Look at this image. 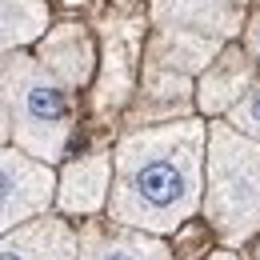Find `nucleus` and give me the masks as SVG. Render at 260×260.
<instances>
[{
    "label": "nucleus",
    "instance_id": "obj_10",
    "mask_svg": "<svg viewBox=\"0 0 260 260\" xmlns=\"http://www.w3.org/2000/svg\"><path fill=\"white\" fill-rule=\"evenodd\" d=\"M220 36H208V32H196V28H172V24H156V32L148 40V56L144 64L152 68H168V72H204L220 56Z\"/></svg>",
    "mask_w": 260,
    "mask_h": 260
},
{
    "label": "nucleus",
    "instance_id": "obj_13",
    "mask_svg": "<svg viewBox=\"0 0 260 260\" xmlns=\"http://www.w3.org/2000/svg\"><path fill=\"white\" fill-rule=\"evenodd\" d=\"M0 16H4V52L40 44V36L48 32V4L44 0H0Z\"/></svg>",
    "mask_w": 260,
    "mask_h": 260
},
{
    "label": "nucleus",
    "instance_id": "obj_1",
    "mask_svg": "<svg viewBox=\"0 0 260 260\" xmlns=\"http://www.w3.org/2000/svg\"><path fill=\"white\" fill-rule=\"evenodd\" d=\"M112 160L108 220L164 236L204 208L208 128L192 116L124 132Z\"/></svg>",
    "mask_w": 260,
    "mask_h": 260
},
{
    "label": "nucleus",
    "instance_id": "obj_8",
    "mask_svg": "<svg viewBox=\"0 0 260 260\" xmlns=\"http://www.w3.org/2000/svg\"><path fill=\"white\" fill-rule=\"evenodd\" d=\"M112 176H116L112 152H92V156H84V160L68 164L64 172H60L56 208H60L64 216H96L100 208H108Z\"/></svg>",
    "mask_w": 260,
    "mask_h": 260
},
{
    "label": "nucleus",
    "instance_id": "obj_16",
    "mask_svg": "<svg viewBox=\"0 0 260 260\" xmlns=\"http://www.w3.org/2000/svg\"><path fill=\"white\" fill-rule=\"evenodd\" d=\"M248 52H252V60L260 64V16H252V24H248Z\"/></svg>",
    "mask_w": 260,
    "mask_h": 260
},
{
    "label": "nucleus",
    "instance_id": "obj_6",
    "mask_svg": "<svg viewBox=\"0 0 260 260\" xmlns=\"http://www.w3.org/2000/svg\"><path fill=\"white\" fill-rule=\"evenodd\" d=\"M80 260H176L156 232L116 220H88L80 232Z\"/></svg>",
    "mask_w": 260,
    "mask_h": 260
},
{
    "label": "nucleus",
    "instance_id": "obj_12",
    "mask_svg": "<svg viewBox=\"0 0 260 260\" xmlns=\"http://www.w3.org/2000/svg\"><path fill=\"white\" fill-rule=\"evenodd\" d=\"M188 100H196V88L188 84L184 72H168V68H152V64H148L136 120H144V116H148V124L180 120V112L188 108Z\"/></svg>",
    "mask_w": 260,
    "mask_h": 260
},
{
    "label": "nucleus",
    "instance_id": "obj_7",
    "mask_svg": "<svg viewBox=\"0 0 260 260\" xmlns=\"http://www.w3.org/2000/svg\"><path fill=\"white\" fill-rule=\"evenodd\" d=\"M36 60L48 68L60 84H68L72 92L84 88L96 72V44L84 24H56L52 32L40 36L36 44Z\"/></svg>",
    "mask_w": 260,
    "mask_h": 260
},
{
    "label": "nucleus",
    "instance_id": "obj_3",
    "mask_svg": "<svg viewBox=\"0 0 260 260\" xmlns=\"http://www.w3.org/2000/svg\"><path fill=\"white\" fill-rule=\"evenodd\" d=\"M204 220L228 248L260 232V140L232 124L208 128V168H204Z\"/></svg>",
    "mask_w": 260,
    "mask_h": 260
},
{
    "label": "nucleus",
    "instance_id": "obj_2",
    "mask_svg": "<svg viewBox=\"0 0 260 260\" xmlns=\"http://www.w3.org/2000/svg\"><path fill=\"white\" fill-rule=\"evenodd\" d=\"M72 88L24 48L4 52V144L56 164L72 136Z\"/></svg>",
    "mask_w": 260,
    "mask_h": 260
},
{
    "label": "nucleus",
    "instance_id": "obj_18",
    "mask_svg": "<svg viewBox=\"0 0 260 260\" xmlns=\"http://www.w3.org/2000/svg\"><path fill=\"white\" fill-rule=\"evenodd\" d=\"M252 260H260V232H256V252H252Z\"/></svg>",
    "mask_w": 260,
    "mask_h": 260
},
{
    "label": "nucleus",
    "instance_id": "obj_14",
    "mask_svg": "<svg viewBox=\"0 0 260 260\" xmlns=\"http://www.w3.org/2000/svg\"><path fill=\"white\" fill-rule=\"evenodd\" d=\"M132 44L124 32H112L108 36V52H104V76H100L96 84V108H120L124 96L132 92Z\"/></svg>",
    "mask_w": 260,
    "mask_h": 260
},
{
    "label": "nucleus",
    "instance_id": "obj_9",
    "mask_svg": "<svg viewBox=\"0 0 260 260\" xmlns=\"http://www.w3.org/2000/svg\"><path fill=\"white\" fill-rule=\"evenodd\" d=\"M252 52L236 48V44H224L220 56L200 72L196 80V108L216 116V112H232V104H240L244 92L252 88Z\"/></svg>",
    "mask_w": 260,
    "mask_h": 260
},
{
    "label": "nucleus",
    "instance_id": "obj_15",
    "mask_svg": "<svg viewBox=\"0 0 260 260\" xmlns=\"http://www.w3.org/2000/svg\"><path fill=\"white\" fill-rule=\"evenodd\" d=\"M228 124L236 132H244V136H252V140H260V84H252L240 104H232Z\"/></svg>",
    "mask_w": 260,
    "mask_h": 260
},
{
    "label": "nucleus",
    "instance_id": "obj_5",
    "mask_svg": "<svg viewBox=\"0 0 260 260\" xmlns=\"http://www.w3.org/2000/svg\"><path fill=\"white\" fill-rule=\"evenodd\" d=\"M0 260H80V236L72 232L64 212H44L4 232Z\"/></svg>",
    "mask_w": 260,
    "mask_h": 260
},
{
    "label": "nucleus",
    "instance_id": "obj_11",
    "mask_svg": "<svg viewBox=\"0 0 260 260\" xmlns=\"http://www.w3.org/2000/svg\"><path fill=\"white\" fill-rule=\"evenodd\" d=\"M152 24L196 28L224 40L244 24V0H152Z\"/></svg>",
    "mask_w": 260,
    "mask_h": 260
},
{
    "label": "nucleus",
    "instance_id": "obj_17",
    "mask_svg": "<svg viewBox=\"0 0 260 260\" xmlns=\"http://www.w3.org/2000/svg\"><path fill=\"white\" fill-rule=\"evenodd\" d=\"M208 260H236V252H228V248H220V252H212Z\"/></svg>",
    "mask_w": 260,
    "mask_h": 260
},
{
    "label": "nucleus",
    "instance_id": "obj_4",
    "mask_svg": "<svg viewBox=\"0 0 260 260\" xmlns=\"http://www.w3.org/2000/svg\"><path fill=\"white\" fill-rule=\"evenodd\" d=\"M0 228L24 224L32 216H44L52 208V200L60 192V180L52 176V164L16 148V144H4V156H0Z\"/></svg>",
    "mask_w": 260,
    "mask_h": 260
}]
</instances>
